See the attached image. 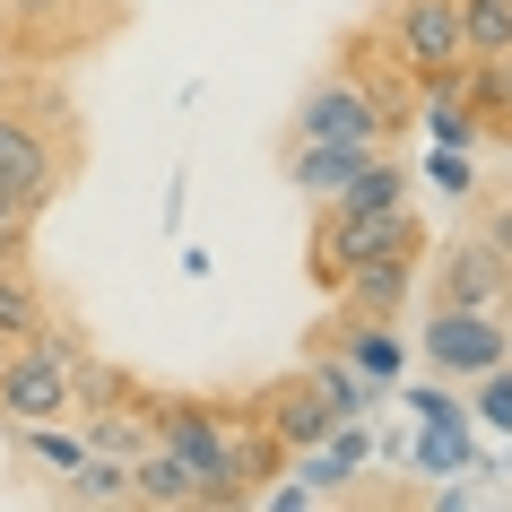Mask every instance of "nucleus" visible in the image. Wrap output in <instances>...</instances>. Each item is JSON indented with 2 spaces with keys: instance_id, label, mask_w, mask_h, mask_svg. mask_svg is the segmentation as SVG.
I'll return each instance as SVG.
<instances>
[{
  "instance_id": "21",
  "label": "nucleus",
  "mask_w": 512,
  "mask_h": 512,
  "mask_svg": "<svg viewBox=\"0 0 512 512\" xmlns=\"http://www.w3.org/2000/svg\"><path fill=\"white\" fill-rule=\"evenodd\" d=\"M313 452H322V443H313ZM348 469H356V434H348V426H339V452L304 460V478H313V486H339V478H348Z\"/></svg>"
},
{
  "instance_id": "16",
  "label": "nucleus",
  "mask_w": 512,
  "mask_h": 512,
  "mask_svg": "<svg viewBox=\"0 0 512 512\" xmlns=\"http://www.w3.org/2000/svg\"><path fill=\"white\" fill-rule=\"evenodd\" d=\"M9 434H18V452H27L35 469H53V478H70L87 460V434H70L61 417H35V426H9Z\"/></svg>"
},
{
  "instance_id": "23",
  "label": "nucleus",
  "mask_w": 512,
  "mask_h": 512,
  "mask_svg": "<svg viewBox=\"0 0 512 512\" xmlns=\"http://www.w3.org/2000/svg\"><path fill=\"white\" fill-rule=\"evenodd\" d=\"M486 235H495V243L512 252V200H495V217H486Z\"/></svg>"
},
{
  "instance_id": "2",
  "label": "nucleus",
  "mask_w": 512,
  "mask_h": 512,
  "mask_svg": "<svg viewBox=\"0 0 512 512\" xmlns=\"http://www.w3.org/2000/svg\"><path fill=\"white\" fill-rule=\"evenodd\" d=\"M53 122H70V113H61V96H44V87H27L18 105L0 96V183L18 191L35 217L70 191V165H79V157H53V139L70 148V131H53Z\"/></svg>"
},
{
  "instance_id": "6",
  "label": "nucleus",
  "mask_w": 512,
  "mask_h": 512,
  "mask_svg": "<svg viewBox=\"0 0 512 512\" xmlns=\"http://www.w3.org/2000/svg\"><path fill=\"white\" fill-rule=\"evenodd\" d=\"M382 27H391V44H400L408 79L417 87H443L469 70V53H460V9L452 0H391L382 9Z\"/></svg>"
},
{
  "instance_id": "24",
  "label": "nucleus",
  "mask_w": 512,
  "mask_h": 512,
  "mask_svg": "<svg viewBox=\"0 0 512 512\" xmlns=\"http://www.w3.org/2000/svg\"><path fill=\"white\" fill-rule=\"evenodd\" d=\"M9 348H18V339H9V330H0V365H9Z\"/></svg>"
},
{
  "instance_id": "8",
  "label": "nucleus",
  "mask_w": 512,
  "mask_h": 512,
  "mask_svg": "<svg viewBox=\"0 0 512 512\" xmlns=\"http://www.w3.org/2000/svg\"><path fill=\"white\" fill-rule=\"evenodd\" d=\"M512 296V252L495 235H469V243H452L443 252V270H434V304H495Z\"/></svg>"
},
{
  "instance_id": "14",
  "label": "nucleus",
  "mask_w": 512,
  "mask_h": 512,
  "mask_svg": "<svg viewBox=\"0 0 512 512\" xmlns=\"http://www.w3.org/2000/svg\"><path fill=\"white\" fill-rule=\"evenodd\" d=\"M148 443H157L148 408H122V417H113V408H87V452H105V460H122V469H131Z\"/></svg>"
},
{
  "instance_id": "10",
  "label": "nucleus",
  "mask_w": 512,
  "mask_h": 512,
  "mask_svg": "<svg viewBox=\"0 0 512 512\" xmlns=\"http://www.w3.org/2000/svg\"><path fill=\"white\" fill-rule=\"evenodd\" d=\"M391 148V139H382ZM365 157L374 148H330V139H287V183L304 191V200H339V191L365 174Z\"/></svg>"
},
{
  "instance_id": "22",
  "label": "nucleus",
  "mask_w": 512,
  "mask_h": 512,
  "mask_svg": "<svg viewBox=\"0 0 512 512\" xmlns=\"http://www.w3.org/2000/svg\"><path fill=\"white\" fill-rule=\"evenodd\" d=\"M434 183L443 191H478V165L460 157V148H443V157H434Z\"/></svg>"
},
{
  "instance_id": "20",
  "label": "nucleus",
  "mask_w": 512,
  "mask_h": 512,
  "mask_svg": "<svg viewBox=\"0 0 512 512\" xmlns=\"http://www.w3.org/2000/svg\"><path fill=\"white\" fill-rule=\"evenodd\" d=\"M478 417L495 434H512V365H495V374H478Z\"/></svg>"
},
{
  "instance_id": "1",
  "label": "nucleus",
  "mask_w": 512,
  "mask_h": 512,
  "mask_svg": "<svg viewBox=\"0 0 512 512\" xmlns=\"http://www.w3.org/2000/svg\"><path fill=\"white\" fill-rule=\"evenodd\" d=\"M382 252H417L426 261V217L408 209H330L313 217V235H304V278L313 287H339L348 270H365V261H382Z\"/></svg>"
},
{
  "instance_id": "11",
  "label": "nucleus",
  "mask_w": 512,
  "mask_h": 512,
  "mask_svg": "<svg viewBox=\"0 0 512 512\" xmlns=\"http://www.w3.org/2000/svg\"><path fill=\"white\" fill-rule=\"evenodd\" d=\"M131 504H157V512H209V504H200V478H191V469L165 452V443H148V452L131 460Z\"/></svg>"
},
{
  "instance_id": "7",
  "label": "nucleus",
  "mask_w": 512,
  "mask_h": 512,
  "mask_svg": "<svg viewBox=\"0 0 512 512\" xmlns=\"http://www.w3.org/2000/svg\"><path fill=\"white\" fill-rule=\"evenodd\" d=\"M296 139H330V148H382V122L374 105H365V87L330 61V79L304 87V105H296Z\"/></svg>"
},
{
  "instance_id": "13",
  "label": "nucleus",
  "mask_w": 512,
  "mask_h": 512,
  "mask_svg": "<svg viewBox=\"0 0 512 512\" xmlns=\"http://www.w3.org/2000/svg\"><path fill=\"white\" fill-rule=\"evenodd\" d=\"M0 330H9V339H35V330H53V313H44V287H35L27 261H0Z\"/></svg>"
},
{
  "instance_id": "9",
  "label": "nucleus",
  "mask_w": 512,
  "mask_h": 512,
  "mask_svg": "<svg viewBox=\"0 0 512 512\" xmlns=\"http://www.w3.org/2000/svg\"><path fill=\"white\" fill-rule=\"evenodd\" d=\"M408 287H417V252H382V261H365V270L339 278L330 304H339V322H400Z\"/></svg>"
},
{
  "instance_id": "25",
  "label": "nucleus",
  "mask_w": 512,
  "mask_h": 512,
  "mask_svg": "<svg viewBox=\"0 0 512 512\" xmlns=\"http://www.w3.org/2000/svg\"><path fill=\"white\" fill-rule=\"evenodd\" d=\"M0 44H9V0H0Z\"/></svg>"
},
{
  "instance_id": "3",
  "label": "nucleus",
  "mask_w": 512,
  "mask_h": 512,
  "mask_svg": "<svg viewBox=\"0 0 512 512\" xmlns=\"http://www.w3.org/2000/svg\"><path fill=\"white\" fill-rule=\"evenodd\" d=\"M70 408H79V348L53 330L18 339L0 365V426H35V417H70Z\"/></svg>"
},
{
  "instance_id": "15",
  "label": "nucleus",
  "mask_w": 512,
  "mask_h": 512,
  "mask_svg": "<svg viewBox=\"0 0 512 512\" xmlns=\"http://www.w3.org/2000/svg\"><path fill=\"white\" fill-rule=\"evenodd\" d=\"M400 200H408V165H400V148H374V157H365V174H356V183L339 191L330 209H400Z\"/></svg>"
},
{
  "instance_id": "4",
  "label": "nucleus",
  "mask_w": 512,
  "mask_h": 512,
  "mask_svg": "<svg viewBox=\"0 0 512 512\" xmlns=\"http://www.w3.org/2000/svg\"><path fill=\"white\" fill-rule=\"evenodd\" d=\"M339 70L365 87V105H374L382 139L417 131V96H426V87L408 79V61H400V44H391V27H382V18H365V27L339 35Z\"/></svg>"
},
{
  "instance_id": "12",
  "label": "nucleus",
  "mask_w": 512,
  "mask_h": 512,
  "mask_svg": "<svg viewBox=\"0 0 512 512\" xmlns=\"http://www.w3.org/2000/svg\"><path fill=\"white\" fill-rule=\"evenodd\" d=\"M460 96L478 105V131L486 139H512V53H486L460 70Z\"/></svg>"
},
{
  "instance_id": "17",
  "label": "nucleus",
  "mask_w": 512,
  "mask_h": 512,
  "mask_svg": "<svg viewBox=\"0 0 512 512\" xmlns=\"http://www.w3.org/2000/svg\"><path fill=\"white\" fill-rule=\"evenodd\" d=\"M460 9V53L486 61V53H512V0H452Z\"/></svg>"
},
{
  "instance_id": "18",
  "label": "nucleus",
  "mask_w": 512,
  "mask_h": 512,
  "mask_svg": "<svg viewBox=\"0 0 512 512\" xmlns=\"http://www.w3.org/2000/svg\"><path fill=\"white\" fill-rule=\"evenodd\" d=\"M61 495H70V504H131V469L105 460V452H87L79 469L61 478Z\"/></svg>"
},
{
  "instance_id": "19",
  "label": "nucleus",
  "mask_w": 512,
  "mask_h": 512,
  "mask_svg": "<svg viewBox=\"0 0 512 512\" xmlns=\"http://www.w3.org/2000/svg\"><path fill=\"white\" fill-rule=\"evenodd\" d=\"M27 252H35V209L0 183V261H27Z\"/></svg>"
},
{
  "instance_id": "5",
  "label": "nucleus",
  "mask_w": 512,
  "mask_h": 512,
  "mask_svg": "<svg viewBox=\"0 0 512 512\" xmlns=\"http://www.w3.org/2000/svg\"><path fill=\"white\" fill-rule=\"evenodd\" d=\"M426 365H434V374H452V382H478V374H495V365H512L504 313H486V304H434Z\"/></svg>"
}]
</instances>
